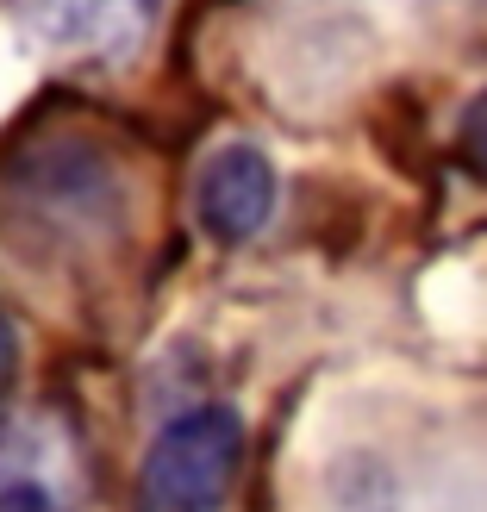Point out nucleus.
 <instances>
[{
    "label": "nucleus",
    "instance_id": "obj_1",
    "mask_svg": "<svg viewBox=\"0 0 487 512\" xmlns=\"http://www.w3.org/2000/svg\"><path fill=\"white\" fill-rule=\"evenodd\" d=\"M244 463V425L225 406L169 419L138 469V512H225Z\"/></svg>",
    "mask_w": 487,
    "mask_h": 512
},
{
    "label": "nucleus",
    "instance_id": "obj_5",
    "mask_svg": "<svg viewBox=\"0 0 487 512\" xmlns=\"http://www.w3.org/2000/svg\"><path fill=\"white\" fill-rule=\"evenodd\" d=\"M456 150H463L469 175H481V182H487V94H475V100H469L463 125H456Z\"/></svg>",
    "mask_w": 487,
    "mask_h": 512
},
{
    "label": "nucleus",
    "instance_id": "obj_6",
    "mask_svg": "<svg viewBox=\"0 0 487 512\" xmlns=\"http://www.w3.org/2000/svg\"><path fill=\"white\" fill-rule=\"evenodd\" d=\"M19 369V338H13V319L0 313V394H7V381Z\"/></svg>",
    "mask_w": 487,
    "mask_h": 512
},
{
    "label": "nucleus",
    "instance_id": "obj_2",
    "mask_svg": "<svg viewBox=\"0 0 487 512\" xmlns=\"http://www.w3.org/2000/svg\"><path fill=\"white\" fill-rule=\"evenodd\" d=\"M0 512H88L82 438L44 406L0 419Z\"/></svg>",
    "mask_w": 487,
    "mask_h": 512
},
{
    "label": "nucleus",
    "instance_id": "obj_4",
    "mask_svg": "<svg viewBox=\"0 0 487 512\" xmlns=\"http://www.w3.org/2000/svg\"><path fill=\"white\" fill-rule=\"evenodd\" d=\"M275 207V169L263 150L250 144H225L207 157L194 182V213H200V232L213 244H244L263 232V219Z\"/></svg>",
    "mask_w": 487,
    "mask_h": 512
},
{
    "label": "nucleus",
    "instance_id": "obj_3",
    "mask_svg": "<svg viewBox=\"0 0 487 512\" xmlns=\"http://www.w3.org/2000/svg\"><path fill=\"white\" fill-rule=\"evenodd\" d=\"M19 19L50 57L125 69L138 63V50L157 32L163 0H19Z\"/></svg>",
    "mask_w": 487,
    "mask_h": 512
}]
</instances>
